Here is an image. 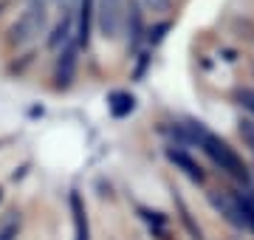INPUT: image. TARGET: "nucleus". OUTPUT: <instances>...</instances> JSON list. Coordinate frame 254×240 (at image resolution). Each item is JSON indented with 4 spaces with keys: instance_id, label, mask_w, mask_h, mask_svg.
Instances as JSON below:
<instances>
[{
    "instance_id": "f257e3e1",
    "label": "nucleus",
    "mask_w": 254,
    "mask_h": 240,
    "mask_svg": "<svg viewBox=\"0 0 254 240\" xmlns=\"http://www.w3.org/2000/svg\"><path fill=\"white\" fill-rule=\"evenodd\" d=\"M181 136L187 141H195L203 153L209 156V161L215 167H220V173H226L229 178H235V181H249V170H246L243 158L237 156L235 150L229 147L223 139H218V136H212L203 124H195V121H187V124H181Z\"/></svg>"
},
{
    "instance_id": "f03ea898",
    "label": "nucleus",
    "mask_w": 254,
    "mask_h": 240,
    "mask_svg": "<svg viewBox=\"0 0 254 240\" xmlns=\"http://www.w3.org/2000/svg\"><path fill=\"white\" fill-rule=\"evenodd\" d=\"M48 3L43 0H31L28 9L20 14V20L11 26V43L14 46H28L34 43L43 31H46V23H48Z\"/></svg>"
},
{
    "instance_id": "7ed1b4c3",
    "label": "nucleus",
    "mask_w": 254,
    "mask_h": 240,
    "mask_svg": "<svg viewBox=\"0 0 254 240\" xmlns=\"http://www.w3.org/2000/svg\"><path fill=\"white\" fill-rule=\"evenodd\" d=\"M127 0H96V26L105 40H119L127 26Z\"/></svg>"
},
{
    "instance_id": "20e7f679",
    "label": "nucleus",
    "mask_w": 254,
    "mask_h": 240,
    "mask_svg": "<svg viewBox=\"0 0 254 240\" xmlns=\"http://www.w3.org/2000/svg\"><path fill=\"white\" fill-rule=\"evenodd\" d=\"M209 201L218 209L223 218H226L232 226L237 229H246V218H243V203H240V195L229 192V189H212L209 192Z\"/></svg>"
},
{
    "instance_id": "39448f33",
    "label": "nucleus",
    "mask_w": 254,
    "mask_h": 240,
    "mask_svg": "<svg viewBox=\"0 0 254 240\" xmlns=\"http://www.w3.org/2000/svg\"><path fill=\"white\" fill-rule=\"evenodd\" d=\"M167 156H170V161H173V164L178 167V170H184V173H187V176H190L192 181H198V184H203V173H200V167L195 164V161H192V158L187 156L184 150H170Z\"/></svg>"
},
{
    "instance_id": "423d86ee",
    "label": "nucleus",
    "mask_w": 254,
    "mask_h": 240,
    "mask_svg": "<svg viewBox=\"0 0 254 240\" xmlns=\"http://www.w3.org/2000/svg\"><path fill=\"white\" fill-rule=\"evenodd\" d=\"M73 65H76L73 48H65L63 54H60V65H57V82L63 85V88L73 79Z\"/></svg>"
},
{
    "instance_id": "0eeeda50",
    "label": "nucleus",
    "mask_w": 254,
    "mask_h": 240,
    "mask_svg": "<svg viewBox=\"0 0 254 240\" xmlns=\"http://www.w3.org/2000/svg\"><path fill=\"white\" fill-rule=\"evenodd\" d=\"M127 28H130V43L136 46L138 40H141V31H144V26H141V11H138L136 0H130V9H127Z\"/></svg>"
},
{
    "instance_id": "6e6552de",
    "label": "nucleus",
    "mask_w": 254,
    "mask_h": 240,
    "mask_svg": "<svg viewBox=\"0 0 254 240\" xmlns=\"http://www.w3.org/2000/svg\"><path fill=\"white\" fill-rule=\"evenodd\" d=\"M133 108H136V99H133L130 93H113V96H110V113H113L116 119L133 113Z\"/></svg>"
},
{
    "instance_id": "1a4fd4ad",
    "label": "nucleus",
    "mask_w": 254,
    "mask_h": 240,
    "mask_svg": "<svg viewBox=\"0 0 254 240\" xmlns=\"http://www.w3.org/2000/svg\"><path fill=\"white\" fill-rule=\"evenodd\" d=\"M240 203H243V218H246V229L254 232V189L240 195Z\"/></svg>"
},
{
    "instance_id": "9d476101",
    "label": "nucleus",
    "mask_w": 254,
    "mask_h": 240,
    "mask_svg": "<svg viewBox=\"0 0 254 240\" xmlns=\"http://www.w3.org/2000/svg\"><path fill=\"white\" fill-rule=\"evenodd\" d=\"M144 11H153V14H167L173 9V0H141Z\"/></svg>"
},
{
    "instance_id": "9b49d317",
    "label": "nucleus",
    "mask_w": 254,
    "mask_h": 240,
    "mask_svg": "<svg viewBox=\"0 0 254 240\" xmlns=\"http://www.w3.org/2000/svg\"><path fill=\"white\" fill-rule=\"evenodd\" d=\"M20 235V218H11L0 226V240H17Z\"/></svg>"
},
{
    "instance_id": "f8f14e48",
    "label": "nucleus",
    "mask_w": 254,
    "mask_h": 240,
    "mask_svg": "<svg viewBox=\"0 0 254 240\" xmlns=\"http://www.w3.org/2000/svg\"><path fill=\"white\" fill-rule=\"evenodd\" d=\"M240 136H243V141L254 153V121H240Z\"/></svg>"
},
{
    "instance_id": "ddd939ff",
    "label": "nucleus",
    "mask_w": 254,
    "mask_h": 240,
    "mask_svg": "<svg viewBox=\"0 0 254 240\" xmlns=\"http://www.w3.org/2000/svg\"><path fill=\"white\" fill-rule=\"evenodd\" d=\"M237 99H240V105H243L246 111L254 113V91H240L237 93Z\"/></svg>"
},
{
    "instance_id": "4468645a",
    "label": "nucleus",
    "mask_w": 254,
    "mask_h": 240,
    "mask_svg": "<svg viewBox=\"0 0 254 240\" xmlns=\"http://www.w3.org/2000/svg\"><path fill=\"white\" fill-rule=\"evenodd\" d=\"M167 23H161V26H155V31H150V43H161L164 40V31H167Z\"/></svg>"
}]
</instances>
